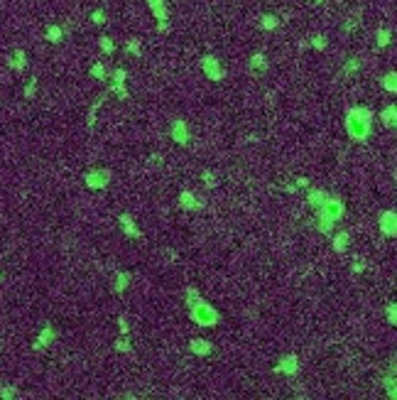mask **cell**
Listing matches in <instances>:
<instances>
[{"instance_id": "7a4b0ae2", "label": "cell", "mask_w": 397, "mask_h": 400, "mask_svg": "<svg viewBox=\"0 0 397 400\" xmlns=\"http://www.w3.org/2000/svg\"><path fill=\"white\" fill-rule=\"evenodd\" d=\"M184 302H187L189 310V319L196 327H216L221 322V312L206 300H201V295H198V290L194 285H189L184 290Z\"/></svg>"}, {"instance_id": "f6af8a7d", "label": "cell", "mask_w": 397, "mask_h": 400, "mask_svg": "<svg viewBox=\"0 0 397 400\" xmlns=\"http://www.w3.org/2000/svg\"><path fill=\"white\" fill-rule=\"evenodd\" d=\"M0 282H3V273H0Z\"/></svg>"}, {"instance_id": "d6986e66", "label": "cell", "mask_w": 397, "mask_h": 400, "mask_svg": "<svg viewBox=\"0 0 397 400\" xmlns=\"http://www.w3.org/2000/svg\"><path fill=\"white\" fill-rule=\"evenodd\" d=\"M326 197H329V194H326V192H324V189H307V204L309 206H311V209H319L321 204H324V201H326Z\"/></svg>"}, {"instance_id": "277c9868", "label": "cell", "mask_w": 397, "mask_h": 400, "mask_svg": "<svg viewBox=\"0 0 397 400\" xmlns=\"http://www.w3.org/2000/svg\"><path fill=\"white\" fill-rule=\"evenodd\" d=\"M110 182H113V169H108V167H93V169L84 172V184L93 192L108 189Z\"/></svg>"}, {"instance_id": "f35d334b", "label": "cell", "mask_w": 397, "mask_h": 400, "mask_svg": "<svg viewBox=\"0 0 397 400\" xmlns=\"http://www.w3.org/2000/svg\"><path fill=\"white\" fill-rule=\"evenodd\" d=\"M91 20H93V25H106V12H103V10H93V12H91Z\"/></svg>"}, {"instance_id": "8d00e7d4", "label": "cell", "mask_w": 397, "mask_h": 400, "mask_svg": "<svg viewBox=\"0 0 397 400\" xmlns=\"http://www.w3.org/2000/svg\"><path fill=\"white\" fill-rule=\"evenodd\" d=\"M387 322L397 324V304H395V302H390V304H387Z\"/></svg>"}, {"instance_id": "5bb4252c", "label": "cell", "mask_w": 397, "mask_h": 400, "mask_svg": "<svg viewBox=\"0 0 397 400\" xmlns=\"http://www.w3.org/2000/svg\"><path fill=\"white\" fill-rule=\"evenodd\" d=\"M331 245H333V253L343 256V253L351 248V234H348V231H339V234H333V241H331Z\"/></svg>"}, {"instance_id": "9a60e30c", "label": "cell", "mask_w": 397, "mask_h": 400, "mask_svg": "<svg viewBox=\"0 0 397 400\" xmlns=\"http://www.w3.org/2000/svg\"><path fill=\"white\" fill-rule=\"evenodd\" d=\"M8 67H10L12 71H25V69H27V54H25V49H15V52H10V56H8Z\"/></svg>"}, {"instance_id": "5b68a950", "label": "cell", "mask_w": 397, "mask_h": 400, "mask_svg": "<svg viewBox=\"0 0 397 400\" xmlns=\"http://www.w3.org/2000/svg\"><path fill=\"white\" fill-rule=\"evenodd\" d=\"M201 71L211 81H223L226 79V67L219 62V56H213V54H206L201 59Z\"/></svg>"}, {"instance_id": "9c48e42d", "label": "cell", "mask_w": 397, "mask_h": 400, "mask_svg": "<svg viewBox=\"0 0 397 400\" xmlns=\"http://www.w3.org/2000/svg\"><path fill=\"white\" fill-rule=\"evenodd\" d=\"M378 228H380V234L385 236V238H395L397 236V214L392 212V209L383 212L380 219H378Z\"/></svg>"}, {"instance_id": "44dd1931", "label": "cell", "mask_w": 397, "mask_h": 400, "mask_svg": "<svg viewBox=\"0 0 397 400\" xmlns=\"http://www.w3.org/2000/svg\"><path fill=\"white\" fill-rule=\"evenodd\" d=\"M392 45V32L390 30H385V27H380L378 32H375V47L378 49H385V47Z\"/></svg>"}, {"instance_id": "52a82bcc", "label": "cell", "mask_w": 397, "mask_h": 400, "mask_svg": "<svg viewBox=\"0 0 397 400\" xmlns=\"http://www.w3.org/2000/svg\"><path fill=\"white\" fill-rule=\"evenodd\" d=\"M169 138H172L176 145L187 147V145L191 143V128H189V123L184 121V118H174L172 125H169Z\"/></svg>"}, {"instance_id": "7c38bea8", "label": "cell", "mask_w": 397, "mask_h": 400, "mask_svg": "<svg viewBox=\"0 0 397 400\" xmlns=\"http://www.w3.org/2000/svg\"><path fill=\"white\" fill-rule=\"evenodd\" d=\"M118 223H121L123 236H128V238H132V241L143 238V231L137 228V223H135V219H132L130 214H118Z\"/></svg>"}, {"instance_id": "74e56055", "label": "cell", "mask_w": 397, "mask_h": 400, "mask_svg": "<svg viewBox=\"0 0 397 400\" xmlns=\"http://www.w3.org/2000/svg\"><path fill=\"white\" fill-rule=\"evenodd\" d=\"M118 329H121L123 336H130V324H128V317H118Z\"/></svg>"}, {"instance_id": "f546056e", "label": "cell", "mask_w": 397, "mask_h": 400, "mask_svg": "<svg viewBox=\"0 0 397 400\" xmlns=\"http://www.w3.org/2000/svg\"><path fill=\"white\" fill-rule=\"evenodd\" d=\"M201 182H204V187H206V189H216V187H219V175H216V172H211V169H206V172L201 175Z\"/></svg>"}, {"instance_id": "4dcf8cb0", "label": "cell", "mask_w": 397, "mask_h": 400, "mask_svg": "<svg viewBox=\"0 0 397 400\" xmlns=\"http://www.w3.org/2000/svg\"><path fill=\"white\" fill-rule=\"evenodd\" d=\"M108 77H110V84H125L128 81V71L123 67H118V69H113Z\"/></svg>"}, {"instance_id": "d4e9b609", "label": "cell", "mask_w": 397, "mask_h": 400, "mask_svg": "<svg viewBox=\"0 0 397 400\" xmlns=\"http://www.w3.org/2000/svg\"><path fill=\"white\" fill-rule=\"evenodd\" d=\"M113 349H115V351H118V354H132V341H130V336H123L121 334V339H115V341H113Z\"/></svg>"}, {"instance_id": "ab89813d", "label": "cell", "mask_w": 397, "mask_h": 400, "mask_svg": "<svg viewBox=\"0 0 397 400\" xmlns=\"http://www.w3.org/2000/svg\"><path fill=\"white\" fill-rule=\"evenodd\" d=\"M355 25H358V12L351 15V20H348V23H343V32H346V34L353 32V27H355Z\"/></svg>"}, {"instance_id": "ac0fdd59", "label": "cell", "mask_w": 397, "mask_h": 400, "mask_svg": "<svg viewBox=\"0 0 397 400\" xmlns=\"http://www.w3.org/2000/svg\"><path fill=\"white\" fill-rule=\"evenodd\" d=\"M267 67H270V62H267V56H265L263 52L253 54V56H250V62H248V69H250V71H255V74H265V71H267Z\"/></svg>"}, {"instance_id": "d590c367", "label": "cell", "mask_w": 397, "mask_h": 400, "mask_svg": "<svg viewBox=\"0 0 397 400\" xmlns=\"http://www.w3.org/2000/svg\"><path fill=\"white\" fill-rule=\"evenodd\" d=\"M0 398L3 400L17 398V388H15V386H3V388H0Z\"/></svg>"}, {"instance_id": "7bdbcfd3", "label": "cell", "mask_w": 397, "mask_h": 400, "mask_svg": "<svg viewBox=\"0 0 397 400\" xmlns=\"http://www.w3.org/2000/svg\"><path fill=\"white\" fill-rule=\"evenodd\" d=\"M285 192H289V194H294V192H297V184H285Z\"/></svg>"}, {"instance_id": "ee69618b", "label": "cell", "mask_w": 397, "mask_h": 400, "mask_svg": "<svg viewBox=\"0 0 397 400\" xmlns=\"http://www.w3.org/2000/svg\"><path fill=\"white\" fill-rule=\"evenodd\" d=\"M309 3H311V5H321L324 0H309Z\"/></svg>"}, {"instance_id": "83f0119b", "label": "cell", "mask_w": 397, "mask_h": 400, "mask_svg": "<svg viewBox=\"0 0 397 400\" xmlns=\"http://www.w3.org/2000/svg\"><path fill=\"white\" fill-rule=\"evenodd\" d=\"M383 388L387 390V398H392L395 400L397 398V386H395V373H390L387 371V378L383 380Z\"/></svg>"}, {"instance_id": "8fae6325", "label": "cell", "mask_w": 397, "mask_h": 400, "mask_svg": "<svg viewBox=\"0 0 397 400\" xmlns=\"http://www.w3.org/2000/svg\"><path fill=\"white\" fill-rule=\"evenodd\" d=\"M179 209H184V212H189V214L201 212V209H204V201L198 199L191 189H182V192H179Z\"/></svg>"}, {"instance_id": "ba28073f", "label": "cell", "mask_w": 397, "mask_h": 400, "mask_svg": "<svg viewBox=\"0 0 397 400\" xmlns=\"http://www.w3.org/2000/svg\"><path fill=\"white\" fill-rule=\"evenodd\" d=\"M272 373H277V376H289V378L297 376L299 373V356L297 354L282 356L275 366H272Z\"/></svg>"}, {"instance_id": "cb8c5ba5", "label": "cell", "mask_w": 397, "mask_h": 400, "mask_svg": "<svg viewBox=\"0 0 397 400\" xmlns=\"http://www.w3.org/2000/svg\"><path fill=\"white\" fill-rule=\"evenodd\" d=\"M380 86H383L387 93H397V74L395 71H387L385 77H380Z\"/></svg>"}, {"instance_id": "ffe728a7", "label": "cell", "mask_w": 397, "mask_h": 400, "mask_svg": "<svg viewBox=\"0 0 397 400\" xmlns=\"http://www.w3.org/2000/svg\"><path fill=\"white\" fill-rule=\"evenodd\" d=\"M106 96H110L108 91H103V93H101L98 99H96V103H93V106L88 108V113H86V128H88V130H93V125H96V113H98L101 103L106 101Z\"/></svg>"}, {"instance_id": "f1b7e54d", "label": "cell", "mask_w": 397, "mask_h": 400, "mask_svg": "<svg viewBox=\"0 0 397 400\" xmlns=\"http://www.w3.org/2000/svg\"><path fill=\"white\" fill-rule=\"evenodd\" d=\"M260 27L263 30H277L280 27V17L277 15H260Z\"/></svg>"}, {"instance_id": "836d02e7", "label": "cell", "mask_w": 397, "mask_h": 400, "mask_svg": "<svg viewBox=\"0 0 397 400\" xmlns=\"http://www.w3.org/2000/svg\"><path fill=\"white\" fill-rule=\"evenodd\" d=\"M22 93H25V99H30V101L37 96V77H32L30 81H27V86H25V91H22Z\"/></svg>"}, {"instance_id": "8992f818", "label": "cell", "mask_w": 397, "mask_h": 400, "mask_svg": "<svg viewBox=\"0 0 397 400\" xmlns=\"http://www.w3.org/2000/svg\"><path fill=\"white\" fill-rule=\"evenodd\" d=\"M150 10H152L154 20H157V32L165 34L169 30V8H167L165 0H147Z\"/></svg>"}, {"instance_id": "1f68e13d", "label": "cell", "mask_w": 397, "mask_h": 400, "mask_svg": "<svg viewBox=\"0 0 397 400\" xmlns=\"http://www.w3.org/2000/svg\"><path fill=\"white\" fill-rule=\"evenodd\" d=\"M98 47H101V52H103V54H113V52H115V42H113L110 37H106V34L98 37Z\"/></svg>"}, {"instance_id": "603a6c76", "label": "cell", "mask_w": 397, "mask_h": 400, "mask_svg": "<svg viewBox=\"0 0 397 400\" xmlns=\"http://www.w3.org/2000/svg\"><path fill=\"white\" fill-rule=\"evenodd\" d=\"M358 69H361V59H355V56H353V59H348V62H346V64L341 67V71H339V79H348V77H353V74H355Z\"/></svg>"}, {"instance_id": "6da1fadb", "label": "cell", "mask_w": 397, "mask_h": 400, "mask_svg": "<svg viewBox=\"0 0 397 400\" xmlns=\"http://www.w3.org/2000/svg\"><path fill=\"white\" fill-rule=\"evenodd\" d=\"M373 118H375L373 108H368V106H348L346 108V118H343L346 135L351 138L353 143H368L370 133H373Z\"/></svg>"}, {"instance_id": "e0dca14e", "label": "cell", "mask_w": 397, "mask_h": 400, "mask_svg": "<svg viewBox=\"0 0 397 400\" xmlns=\"http://www.w3.org/2000/svg\"><path fill=\"white\" fill-rule=\"evenodd\" d=\"M130 282H132L130 273H128V270H118V273H115V280H113V292H115V295H123L125 290L130 288Z\"/></svg>"}, {"instance_id": "60d3db41", "label": "cell", "mask_w": 397, "mask_h": 400, "mask_svg": "<svg viewBox=\"0 0 397 400\" xmlns=\"http://www.w3.org/2000/svg\"><path fill=\"white\" fill-rule=\"evenodd\" d=\"M294 184H297V189H309V179L307 177H297Z\"/></svg>"}, {"instance_id": "4316f807", "label": "cell", "mask_w": 397, "mask_h": 400, "mask_svg": "<svg viewBox=\"0 0 397 400\" xmlns=\"http://www.w3.org/2000/svg\"><path fill=\"white\" fill-rule=\"evenodd\" d=\"M91 77L96 79V81H106V79H108V67H106L103 62H96V64L91 67Z\"/></svg>"}, {"instance_id": "d6a6232c", "label": "cell", "mask_w": 397, "mask_h": 400, "mask_svg": "<svg viewBox=\"0 0 397 400\" xmlns=\"http://www.w3.org/2000/svg\"><path fill=\"white\" fill-rule=\"evenodd\" d=\"M125 52H128L130 56H143V47H140V40H137V37H132L130 42L125 45Z\"/></svg>"}, {"instance_id": "484cf974", "label": "cell", "mask_w": 397, "mask_h": 400, "mask_svg": "<svg viewBox=\"0 0 397 400\" xmlns=\"http://www.w3.org/2000/svg\"><path fill=\"white\" fill-rule=\"evenodd\" d=\"M106 91H108L110 96H115V99H121V101H128V99H130V91L125 89V84H110Z\"/></svg>"}, {"instance_id": "b9f144b4", "label": "cell", "mask_w": 397, "mask_h": 400, "mask_svg": "<svg viewBox=\"0 0 397 400\" xmlns=\"http://www.w3.org/2000/svg\"><path fill=\"white\" fill-rule=\"evenodd\" d=\"M363 270H365V265L361 263V260H355V263H353V273H363Z\"/></svg>"}, {"instance_id": "4fadbf2b", "label": "cell", "mask_w": 397, "mask_h": 400, "mask_svg": "<svg viewBox=\"0 0 397 400\" xmlns=\"http://www.w3.org/2000/svg\"><path fill=\"white\" fill-rule=\"evenodd\" d=\"M189 351L198 358H204V356H211L213 354V344H211L209 339H201V336H194V339H189Z\"/></svg>"}, {"instance_id": "e575fe53", "label": "cell", "mask_w": 397, "mask_h": 400, "mask_svg": "<svg viewBox=\"0 0 397 400\" xmlns=\"http://www.w3.org/2000/svg\"><path fill=\"white\" fill-rule=\"evenodd\" d=\"M309 45L314 47V49H319V52H324V49H326V45H329V42H326V37H321V34H314V37L309 40Z\"/></svg>"}, {"instance_id": "30bf717a", "label": "cell", "mask_w": 397, "mask_h": 400, "mask_svg": "<svg viewBox=\"0 0 397 400\" xmlns=\"http://www.w3.org/2000/svg\"><path fill=\"white\" fill-rule=\"evenodd\" d=\"M56 339H59V332H56L54 324H44L39 336H37V341L32 344V351H42V349H49V346L54 344Z\"/></svg>"}, {"instance_id": "7402d4cb", "label": "cell", "mask_w": 397, "mask_h": 400, "mask_svg": "<svg viewBox=\"0 0 397 400\" xmlns=\"http://www.w3.org/2000/svg\"><path fill=\"white\" fill-rule=\"evenodd\" d=\"M44 37H47V42H52V45H59V42L64 40V30H62L59 25H49V27L44 30Z\"/></svg>"}, {"instance_id": "2e32d148", "label": "cell", "mask_w": 397, "mask_h": 400, "mask_svg": "<svg viewBox=\"0 0 397 400\" xmlns=\"http://www.w3.org/2000/svg\"><path fill=\"white\" fill-rule=\"evenodd\" d=\"M380 123L385 125L387 130H395V125H397V106L395 103H390L387 108L380 111Z\"/></svg>"}, {"instance_id": "3957f363", "label": "cell", "mask_w": 397, "mask_h": 400, "mask_svg": "<svg viewBox=\"0 0 397 400\" xmlns=\"http://www.w3.org/2000/svg\"><path fill=\"white\" fill-rule=\"evenodd\" d=\"M316 212V231L319 234H331L333 231V223H339L346 216V204H343L341 197H326V201L321 204Z\"/></svg>"}]
</instances>
